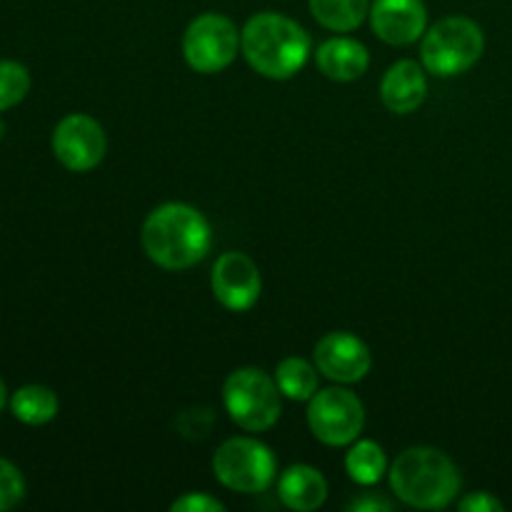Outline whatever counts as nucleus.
Returning a JSON list of instances; mask_svg holds the SVG:
<instances>
[{"mask_svg":"<svg viewBox=\"0 0 512 512\" xmlns=\"http://www.w3.org/2000/svg\"><path fill=\"white\" fill-rule=\"evenodd\" d=\"M460 512H503V503L490 493H470L458 503Z\"/></svg>","mask_w":512,"mask_h":512,"instance_id":"obj_23","label":"nucleus"},{"mask_svg":"<svg viewBox=\"0 0 512 512\" xmlns=\"http://www.w3.org/2000/svg\"><path fill=\"white\" fill-rule=\"evenodd\" d=\"M278 498L295 512H313L328 500V480L313 465H290L278 480Z\"/></svg>","mask_w":512,"mask_h":512,"instance_id":"obj_14","label":"nucleus"},{"mask_svg":"<svg viewBox=\"0 0 512 512\" xmlns=\"http://www.w3.org/2000/svg\"><path fill=\"white\" fill-rule=\"evenodd\" d=\"M140 243L158 268L188 270L210 253L213 228L193 205L165 203L145 218Z\"/></svg>","mask_w":512,"mask_h":512,"instance_id":"obj_1","label":"nucleus"},{"mask_svg":"<svg viewBox=\"0 0 512 512\" xmlns=\"http://www.w3.org/2000/svg\"><path fill=\"white\" fill-rule=\"evenodd\" d=\"M10 413L25 425H45L58 415V395L45 385H23L8 400Z\"/></svg>","mask_w":512,"mask_h":512,"instance_id":"obj_16","label":"nucleus"},{"mask_svg":"<svg viewBox=\"0 0 512 512\" xmlns=\"http://www.w3.org/2000/svg\"><path fill=\"white\" fill-rule=\"evenodd\" d=\"M108 150L103 125L85 113H70L55 125L53 153L63 168L73 173H88L98 168Z\"/></svg>","mask_w":512,"mask_h":512,"instance_id":"obj_9","label":"nucleus"},{"mask_svg":"<svg viewBox=\"0 0 512 512\" xmlns=\"http://www.w3.org/2000/svg\"><path fill=\"white\" fill-rule=\"evenodd\" d=\"M3 133H5V125H3V120H0V138H3Z\"/></svg>","mask_w":512,"mask_h":512,"instance_id":"obj_26","label":"nucleus"},{"mask_svg":"<svg viewBox=\"0 0 512 512\" xmlns=\"http://www.w3.org/2000/svg\"><path fill=\"white\" fill-rule=\"evenodd\" d=\"M315 63L325 78L335 83H353L363 78L370 65V53L363 43L353 38L325 40L315 53Z\"/></svg>","mask_w":512,"mask_h":512,"instance_id":"obj_15","label":"nucleus"},{"mask_svg":"<svg viewBox=\"0 0 512 512\" xmlns=\"http://www.w3.org/2000/svg\"><path fill=\"white\" fill-rule=\"evenodd\" d=\"M350 512H378V510H393V505L383 498H375V495H365V498H358L355 503L348 505Z\"/></svg>","mask_w":512,"mask_h":512,"instance_id":"obj_24","label":"nucleus"},{"mask_svg":"<svg viewBox=\"0 0 512 512\" xmlns=\"http://www.w3.org/2000/svg\"><path fill=\"white\" fill-rule=\"evenodd\" d=\"M5 405H8V388H5L3 378H0V413H3Z\"/></svg>","mask_w":512,"mask_h":512,"instance_id":"obj_25","label":"nucleus"},{"mask_svg":"<svg viewBox=\"0 0 512 512\" xmlns=\"http://www.w3.org/2000/svg\"><path fill=\"white\" fill-rule=\"evenodd\" d=\"M390 488L405 505L418 510H443L458 498L460 473L438 448H408L390 465Z\"/></svg>","mask_w":512,"mask_h":512,"instance_id":"obj_3","label":"nucleus"},{"mask_svg":"<svg viewBox=\"0 0 512 512\" xmlns=\"http://www.w3.org/2000/svg\"><path fill=\"white\" fill-rule=\"evenodd\" d=\"M240 50V33L230 18L203 13L190 20L183 35V58L195 73L215 75L228 68Z\"/></svg>","mask_w":512,"mask_h":512,"instance_id":"obj_7","label":"nucleus"},{"mask_svg":"<svg viewBox=\"0 0 512 512\" xmlns=\"http://www.w3.org/2000/svg\"><path fill=\"white\" fill-rule=\"evenodd\" d=\"M25 498V478L10 460L0 458V512L13 510Z\"/></svg>","mask_w":512,"mask_h":512,"instance_id":"obj_21","label":"nucleus"},{"mask_svg":"<svg viewBox=\"0 0 512 512\" xmlns=\"http://www.w3.org/2000/svg\"><path fill=\"white\" fill-rule=\"evenodd\" d=\"M173 512H223L225 505L205 493H188L170 505Z\"/></svg>","mask_w":512,"mask_h":512,"instance_id":"obj_22","label":"nucleus"},{"mask_svg":"<svg viewBox=\"0 0 512 512\" xmlns=\"http://www.w3.org/2000/svg\"><path fill=\"white\" fill-rule=\"evenodd\" d=\"M373 33L388 45L418 43L428 28L423 0H375L370 5Z\"/></svg>","mask_w":512,"mask_h":512,"instance_id":"obj_12","label":"nucleus"},{"mask_svg":"<svg viewBox=\"0 0 512 512\" xmlns=\"http://www.w3.org/2000/svg\"><path fill=\"white\" fill-rule=\"evenodd\" d=\"M308 30L280 13H258L240 30V50L255 73L270 80H288L310 58Z\"/></svg>","mask_w":512,"mask_h":512,"instance_id":"obj_2","label":"nucleus"},{"mask_svg":"<svg viewBox=\"0 0 512 512\" xmlns=\"http://www.w3.org/2000/svg\"><path fill=\"white\" fill-rule=\"evenodd\" d=\"M318 373V365L308 363V360L285 358L275 370V383L285 398L295 400V403H308L318 393Z\"/></svg>","mask_w":512,"mask_h":512,"instance_id":"obj_18","label":"nucleus"},{"mask_svg":"<svg viewBox=\"0 0 512 512\" xmlns=\"http://www.w3.org/2000/svg\"><path fill=\"white\" fill-rule=\"evenodd\" d=\"M308 425L315 440L330 448H345L360 438L365 428V408L348 388L318 390L308 400Z\"/></svg>","mask_w":512,"mask_h":512,"instance_id":"obj_8","label":"nucleus"},{"mask_svg":"<svg viewBox=\"0 0 512 512\" xmlns=\"http://www.w3.org/2000/svg\"><path fill=\"white\" fill-rule=\"evenodd\" d=\"M210 288H213L215 300L225 310L245 313L258 303L263 278H260V270L253 263V258L238 253V250H230V253L220 255L218 263L213 265Z\"/></svg>","mask_w":512,"mask_h":512,"instance_id":"obj_10","label":"nucleus"},{"mask_svg":"<svg viewBox=\"0 0 512 512\" xmlns=\"http://www.w3.org/2000/svg\"><path fill=\"white\" fill-rule=\"evenodd\" d=\"M345 470H348L350 480L358 485L380 483V478L388 473L385 450L375 440H355L353 448L345 455Z\"/></svg>","mask_w":512,"mask_h":512,"instance_id":"obj_19","label":"nucleus"},{"mask_svg":"<svg viewBox=\"0 0 512 512\" xmlns=\"http://www.w3.org/2000/svg\"><path fill=\"white\" fill-rule=\"evenodd\" d=\"M485 50V33L473 18L448 15L430 25L420 43V60L428 73L438 78L468 73Z\"/></svg>","mask_w":512,"mask_h":512,"instance_id":"obj_4","label":"nucleus"},{"mask_svg":"<svg viewBox=\"0 0 512 512\" xmlns=\"http://www.w3.org/2000/svg\"><path fill=\"white\" fill-rule=\"evenodd\" d=\"M280 388L260 368H238L223 385V405L230 420L248 433L270 430L280 418Z\"/></svg>","mask_w":512,"mask_h":512,"instance_id":"obj_5","label":"nucleus"},{"mask_svg":"<svg viewBox=\"0 0 512 512\" xmlns=\"http://www.w3.org/2000/svg\"><path fill=\"white\" fill-rule=\"evenodd\" d=\"M213 475L233 493H265L278 478L275 455L255 438H230L215 450Z\"/></svg>","mask_w":512,"mask_h":512,"instance_id":"obj_6","label":"nucleus"},{"mask_svg":"<svg viewBox=\"0 0 512 512\" xmlns=\"http://www.w3.org/2000/svg\"><path fill=\"white\" fill-rule=\"evenodd\" d=\"M315 365L333 383H360L373 368V353L368 345L353 333H328L315 345Z\"/></svg>","mask_w":512,"mask_h":512,"instance_id":"obj_11","label":"nucleus"},{"mask_svg":"<svg viewBox=\"0 0 512 512\" xmlns=\"http://www.w3.org/2000/svg\"><path fill=\"white\" fill-rule=\"evenodd\" d=\"M425 95H428V78L423 65L415 60H398L380 80V98L390 113H413L425 103Z\"/></svg>","mask_w":512,"mask_h":512,"instance_id":"obj_13","label":"nucleus"},{"mask_svg":"<svg viewBox=\"0 0 512 512\" xmlns=\"http://www.w3.org/2000/svg\"><path fill=\"white\" fill-rule=\"evenodd\" d=\"M310 13L323 28L350 33L370 15V0H310Z\"/></svg>","mask_w":512,"mask_h":512,"instance_id":"obj_17","label":"nucleus"},{"mask_svg":"<svg viewBox=\"0 0 512 512\" xmlns=\"http://www.w3.org/2000/svg\"><path fill=\"white\" fill-rule=\"evenodd\" d=\"M30 93V73L18 60H0V113Z\"/></svg>","mask_w":512,"mask_h":512,"instance_id":"obj_20","label":"nucleus"}]
</instances>
